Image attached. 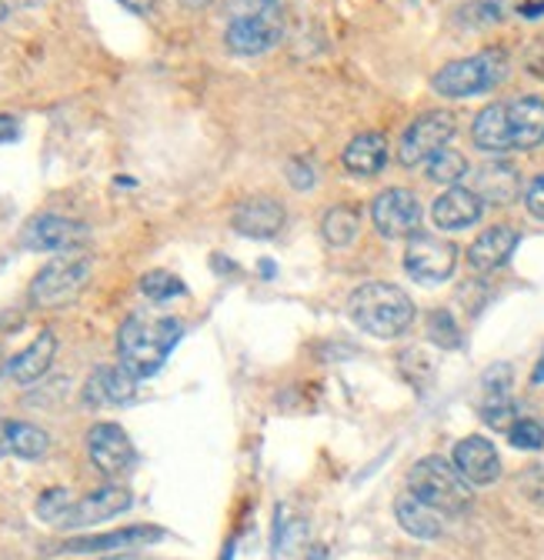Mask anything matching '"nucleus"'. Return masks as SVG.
I'll return each mask as SVG.
<instances>
[{
	"mask_svg": "<svg viewBox=\"0 0 544 560\" xmlns=\"http://www.w3.org/2000/svg\"><path fill=\"white\" fill-rule=\"evenodd\" d=\"M474 148L485 154L508 151H534L544 144V101L541 97H514L488 104L471 124Z\"/></svg>",
	"mask_w": 544,
	"mask_h": 560,
	"instance_id": "obj_1",
	"label": "nucleus"
},
{
	"mask_svg": "<svg viewBox=\"0 0 544 560\" xmlns=\"http://www.w3.org/2000/svg\"><path fill=\"white\" fill-rule=\"evenodd\" d=\"M184 324L167 314H130L117 330L120 364L134 377H154L177 347Z\"/></svg>",
	"mask_w": 544,
	"mask_h": 560,
	"instance_id": "obj_2",
	"label": "nucleus"
},
{
	"mask_svg": "<svg viewBox=\"0 0 544 560\" xmlns=\"http://www.w3.org/2000/svg\"><path fill=\"white\" fill-rule=\"evenodd\" d=\"M348 311H351V320L371 334V337H381V340H391V337H401L407 327L415 320V304L407 298L401 288L394 284H361L351 301H348Z\"/></svg>",
	"mask_w": 544,
	"mask_h": 560,
	"instance_id": "obj_3",
	"label": "nucleus"
},
{
	"mask_svg": "<svg viewBox=\"0 0 544 560\" xmlns=\"http://www.w3.org/2000/svg\"><path fill=\"white\" fill-rule=\"evenodd\" d=\"M407 490L444 517H458L471 508L474 494L461 470L444 457H421L407 474Z\"/></svg>",
	"mask_w": 544,
	"mask_h": 560,
	"instance_id": "obj_4",
	"label": "nucleus"
},
{
	"mask_svg": "<svg viewBox=\"0 0 544 560\" xmlns=\"http://www.w3.org/2000/svg\"><path fill=\"white\" fill-rule=\"evenodd\" d=\"M505 78H508V57L501 50H485L444 63L431 78V88L441 97L461 101V97H478L485 91H495Z\"/></svg>",
	"mask_w": 544,
	"mask_h": 560,
	"instance_id": "obj_5",
	"label": "nucleus"
},
{
	"mask_svg": "<svg viewBox=\"0 0 544 560\" xmlns=\"http://www.w3.org/2000/svg\"><path fill=\"white\" fill-rule=\"evenodd\" d=\"M91 257L88 254H60L54 257L50 264L40 267V273L34 277V284H31V301L37 307H63V304H71L81 298V291L88 288V280H91Z\"/></svg>",
	"mask_w": 544,
	"mask_h": 560,
	"instance_id": "obj_6",
	"label": "nucleus"
},
{
	"mask_svg": "<svg viewBox=\"0 0 544 560\" xmlns=\"http://www.w3.org/2000/svg\"><path fill=\"white\" fill-rule=\"evenodd\" d=\"M281 37H285V11H281V4L254 11V14H234L228 31H224V44L234 54H244V57L267 54L270 47H278Z\"/></svg>",
	"mask_w": 544,
	"mask_h": 560,
	"instance_id": "obj_7",
	"label": "nucleus"
},
{
	"mask_svg": "<svg viewBox=\"0 0 544 560\" xmlns=\"http://www.w3.org/2000/svg\"><path fill=\"white\" fill-rule=\"evenodd\" d=\"M454 117L448 110H428L421 117L412 120V127L404 130L401 148H397V161L404 167H421L428 164L438 151L448 148V140L454 137Z\"/></svg>",
	"mask_w": 544,
	"mask_h": 560,
	"instance_id": "obj_8",
	"label": "nucleus"
},
{
	"mask_svg": "<svg viewBox=\"0 0 544 560\" xmlns=\"http://www.w3.org/2000/svg\"><path fill=\"white\" fill-rule=\"evenodd\" d=\"M371 221L387 241L415 237L421 228V200L407 187H387L371 203Z\"/></svg>",
	"mask_w": 544,
	"mask_h": 560,
	"instance_id": "obj_9",
	"label": "nucleus"
},
{
	"mask_svg": "<svg viewBox=\"0 0 544 560\" xmlns=\"http://www.w3.org/2000/svg\"><path fill=\"white\" fill-rule=\"evenodd\" d=\"M88 454H91V464L107 477V480H117V477H127L138 464V451H134V441L127 438V431L120 424H111V420H101L88 431Z\"/></svg>",
	"mask_w": 544,
	"mask_h": 560,
	"instance_id": "obj_10",
	"label": "nucleus"
},
{
	"mask_svg": "<svg viewBox=\"0 0 544 560\" xmlns=\"http://www.w3.org/2000/svg\"><path fill=\"white\" fill-rule=\"evenodd\" d=\"M88 241H91V228L88 224L71 221V218H60V214H40L21 234V244L27 250H50V254L81 250Z\"/></svg>",
	"mask_w": 544,
	"mask_h": 560,
	"instance_id": "obj_11",
	"label": "nucleus"
},
{
	"mask_svg": "<svg viewBox=\"0 0 544 560\" xmlns=\"http://www.w3.org/2000/svg\"><path fill=\"white\" fill-rule=\"evenodd\" d=\"M458 264V247L435 237V234H415L412 244L404 250V267L421 284H441L454 273Z\"/></svg>",
	"mask_w": 544,
	"mask_h": 560,
	"instance_id": "obj_12",
	"label": "nucleus"
},
{
	"mask_svg": "<svg viewBox=\"0 0 544 560\" xmlns=\"http://www.w3.org/2000/svg\"><path fill=\"white\" fill-rule=\"evenodd\" d=\"M130 504H134V498H130V490H127V487L107 483V487H97V490H91V494L74 498L71 504H67L60 527H63V530L94 527V524H101V521H111V517L130 511Z\"/></svg>",
	"mask_w": 544,
	"mask_h": 560,
	"instance_id": "obj_13",
	"label": "nucleus"
},
{
	"mask_svg": "<svg viewBox=\"0 0 544 560\" xmlns=\"http://www.w3.org/2000/svg\"><path fill=\"white\" fill-rule=\"evenodd\" d=\"M158 540H164L161 527L138 524V527H120L111 534L71 537V540H63L54 553H127V550H138V547H151Z\"/></svg>",
	"mask_w": 544,
	"mask_h": 560,
	"instance_id": "obj_14",
	"label": "nucleus"
},
{
	"mask_svg": "<svg viewBox=\"0 0 544 560\" xmlns=\"http://www.w3.org/2000/svg\"><path fill=\"white\" fill-rule=\"evenodd\" d=\"M138 381L124 364L117 368H97L84 384V404L88 407H124L138 400Z\"/></svg>",
	"mask_w": 544,
	"mask_h": 560,
	"instance_id": "obj_15",
	"label": "nucleus"
},
{
	"mask_svg": "<svg viewBox=\"0 0 544 560\" xmlns=\"http://www.w3.org/2000/svg\"><path fill=\"white\" fill-rule=\"evenodd\" d=\"M451 464L461 470V477L474 487H488L501 477V457L491 441L485 438H464L454 444Z\"/></svg>",
	"mask_w": 544,
	"mask_h": 560,
	"instance_id": "obj_16",
	"label": "nucleus"
},
{
	"mask_svg": "<svg viewBox=\"0 0 544 560\" xmlns=\"http://www.w3.org/2000/svg\"><path fill=\"white\" fill-rule=\"evenodd\" d=\"M234 231L254 241H270L278 237L285 228V207L270 197H247L234 207Z\"/></svg>",
	"mask_w": 544,
	"mask_h": 560,
	"instance_id": "obj_17",
	"label": "nucleus"
},
{
	"mask_svg": "<svg viewBox=\"0 0 544 560\" xmlns=\"http://www.w3.org/2000/svg\"><path fill=\"white\" fill-rule=\"evenodd\" d=\"M485 214V200L474 194L471 187H448L435 207H431V218L441 231H464L471 224H478Z\"/></svg>",
	"mask_w": 544,
	"mask_h": 560,
	"instance_id": "obj_18",
	"label": "nucleus"
},
{
	"mask_svg": "<svg viewBox=\"0 0 544 560\" xmlns=\"http://www.w3.org/2000/svg\"><path fill=\"white\" fill-rule=\"evenodd\" d=\"M518 241H521V234H518L511 224H495V228H488L478 241L471 244V250H467L471 270H478V273L498 270L501 264H508V257L514 254Z\"/></svg>",
	"mask_w": 544,
	"mask_h": 560,
	"instance_id": "obj_19",
	"label": "nucleus"
},
{
	"mask_svg": "<svg viewBox=\"0 0 544 560\" xmlns=\"http://www.w3.org/2000/svg\"><path fill=\"white\" fill-rule=\"evenodd\" d=\"M54 354H57V337H54V330H40L21 354H14L11 361H8V374H11V381H18V384H34V381H40L47 371H50V364H54Z\"/></svg>",
	"mask_w": 544,
	"mask_h": 560,
	"instance_id": "obj_20",
	"label": "nucleus"
},
{
	"mask_svg": "<svg viewBox=\"0 0 544 560\" xmlns=\"http://www.w3.org/2000/svg\"><path fill=\"white\" fill-rule=\"evenodd\" d=\"M471 190L488 203H511L521 194L518 167H511L505 161H491L471 174Z\"/></svg>",
	"mask_w": 544,
	"mask_h": 560,
	"instance_id": "obj_21",
	"label": "nucleus"
},
{
	"mask_svg": "<svg viewBox=\"0 0 544 560\" xmlns=\"http://www.w3.org/2000/svg\"><path fill=\"white\" fill-rule=\"evenodd\" d=\"M394 517H397V524H401L404 534H412L418 540H438L444 534V521H441L444 514H438L435 508H428L425 501H418L412 490L394 501Z\"/></svg>",
	"mask_w": 544,
	"mask_h": 560,
	"instance_id": "obj_22",
	"label": "nucleus"
},
{
	"mask_svg": "<svg viewBox=\"0 0 544 560\" xmlns=\"http://www.w3.org/2000/svg\"><path fill=\"white\" fill-rule=\"evenodd\" d=\"M342 164L355 177H374V174H381V167L387 164V140H384V133H378V130L358 133L351 144L345 148Z\"/></svg>",
	"mask_w": 544,
	"mask_h": 560,
	"instance_id": "obj_23",
	"label": "nucleus"
},
{
	"mask_svg": "<svg viewBox=\"0 0 544 560\" xmlns=\"http://www.w3.org/2000/svg\"><path fill=\"white\" fill-rule=\"evenodd\" d=\"M4 444L11 454L24 460H40L50 451L47 431H40L37 424H27V420H11V424H4Z\"/></svg>",
	"mask_w": 544,
	"mask_h": 560,
	"instance_id": "obj_24",
	"label": "nucleus"
},
{
	"mask_svg": "<svg viewBox=\"0 0 544 560\" xmlns=\"http://www.w3.org/2000/svg\"><path fill=\"white\" fill-rule=\"evenodd\" d=\"M358 228H361V221H358V214L351 207H331L324 214V224H321L324 241L331 247H348L358 237Z\"/></svg>",
	"mask_w": 544,
	"mask_h": 560,
	"instance_id": "obj_25",
	"label": "nucleus"
},
{
	"mask_svg": "<svg viewBox=\"0 0 544 560\" xmlns=\"http://www.w3.org/2000/svg\"><path fill=\"white\" fill-rule=\"evenodd\" d=\"M428 177L435 180V184H444V187H458L471 171H467V158L461 154V151H451V148H444V151H438L428 164Z\"/></svg>",
	"mask_w": 544,
	"mask_h": 560,
	"instance_id": "obj_26",
	"label": "nucleus"
},
{
	"mask_svg": "<svg viewBox=\"0 0 544 560\" xmlns=\"http://www.w3.org/2000/svg\"><path fill=\"white\" fill-rule=\"evenodd\" d=\"M141 294L154 304H164L171 298H181L184 294V284H181V277L167 273V270H151L141 277Z\"/></svg>",
	"mask_w": 544,
	"mask_h": 560,
	"instance_id": "obj_27",
	"label": "nucleus"
},
{
	"mask_svg": "<svg viewBox=\"0 0 544 560\" xmlns=\"http://www.w3.org/2000/svg\"><path fill=\"white\" fill-rule=\"evenodd\" d=\"M508 441L518 451H541L544 447V424H537L534 417H518L508 428Z\"/></svg>",
	"mask_w": 544,
	"mask_h": 560,
	"instance_id": "obj_28",
	"label": "nucleus"
},
{
	"mask_svg": "<svg viewBox=\"0 0 544 560\" xmlns=\"http://www.w3.org/2000/svg\"><path fill=\"white\" fill-rule=\"evenodd\" d=\"M71 501H74V498H71V490L50 487V490H44V494L37 498V517H40L44 524H50V527H60L63 511H67V504H71Z\"/></svg>",
	"mask_w": 544,
	"mask_h": 560,
	"instance_id": "obj_29",
	"label": "nucleus"
},
{
	"mask_svg": "<svg viewBox=\"0 0 544 560\" xmlns=\"http://www.w3.org/2000/svg\"><path fill=\"white\" fill-rule=\"evenodd\" d=\"M511 377L514 371L508 364H495L485 377H482V404H498V400H511Z\"/></svg>",
	"mask_w": 544,
	"mask_h": 560,
	"instance_id": "obj_30",
	"label": "nucleus"
},
{
	"mask_svg": "<svg viewBox=\"0 0 544 560\" xmlns=\"http://www.w3.org/2000/svg\"><path fill=\"white\" fill-rule=\"evenodd\" d=\"M458 21L464 27H491L501 21V4H495V0H474V4L461 8Z\"/></svg>",
	"mask_w": 544,
	"mask_h": 560,
	"instance_id": "obj_31",
	"label": "nucleus"
},
{
	"mask_svg": "<svg viewBox=\"0 0 544 560\" xmlns=\"http://www.w3.org/2000/svg\"><path fill=\"white\" fill-rule=\"evenodd\" d=\"M428 334H431V340L441 343V347H458V343H461L458 324H454V317H451L448 311H435V314L428 317Z\"/></svg>",
	"mask_w": 544,
	"mask_h": 560,
	"instance_id": "obj_32",
	"label": "nucleus"
},
{
	"mask_svg": "<svg viewBox=\"0 0 544 560\" xmlns=\"http://www.w3.org/2000/svg\"><path fill=\"white\" fill-rule=\"evenodd\" d=\"M518 490H521V498L544 508V464H534L528 467L521 477H518Z\"/></svg>",
	"mask_w": 544,
	"mask_h": 560,
	"instance_id": "obj_33",
	"label": "nucleus"
},
{
	"mask_svg": "<svg viewBox=\"0 0 544 560\" xmlns=\"http://www.w3.org/2000/svg\"><path fill=\"white\" fill-rule=\"evenodd\" d=\"M524 207H528V214L544 221V174H537L528 187H524Z\"/></svg>",
	"mask_w": 544,
	"mask_h": 560,
	"instance_id": "obj_34",
	"label": "nucleus"
},
{
	"mask_svg": "<svg viewBox=\"0 0 544 560\" xmlns=\"http://www.w3.org/2000/svg\"><path fill=\"white\" fill-rule=\"evenodd\" d=\"M288 180H291L298 190H311V187H314V180H317V174H314V167H311V164H304V161H291V164H288Z\"/></svg>",
	"mask_w": 544,
	"mask_h": 560,
	"instance_id": "obj_35",
	"label": "nucleus"
},
{
	"mask_svg": "<svg viewBox=\"0 0 544 560\" xmlns=\"http://www.w3.org/2000/svg\"><path fill=\"white\" fill-rule=\"evenodd\" d=\"M117 4H124L130 14H141V18H144V14H151V11H154L158 0H117Z\"/></svg>",
	"mask_w": 544,
	"mask_h": 560,
	"instance_id": "obj_36",
	"label": "nucleus"
},
{
	"mask_svg": "<svg viewBox=\"0 0 544 560\" xmlns=\"http://www.w3.org/2000/svg\"><path fill=\"white\" fill-rule=\"evenodd\" d=\"M11 137H18V120L8 117V114H0V144H4V140H11Z\"/></svg>",
	"mask_w": 544,
	"mask_h": 560,
	"instance_id": "obj_37",
	"label": "nucleus"
},
{
	"mask_svg": "<svg viewBox=\"0 0 544 560\" xmlns=\"http://www.w3.org/2000/svg\"><path fill=\"white\" fill-rule=\"evenodd\" d=\"M531 384H544V354H541V361H537V368L531 374Z\"/></svg>",
	"mask_w": 544,
	"mask_h": 560,
	"instance_id": "obj_38",
	"label": "nucleus"
},
{
	"mask_svg": "<svg viewBox=\"0 0 544 560\" xmlns=\"http://www.w3.org/2000/svg\"><path fill=\"white\" fill-rule=\"evenodd\" d=\"M104 560H151V557H141V553H114V557H104Z\"/></svg>",
	"mask_w": 544,
	"mask_h": 560,
	"instance_id": "obj_39",
	"label": "nucleus"
},
{
	"mask_svg": "<svg viewBox=\"0 0 544 560\" xmlns=\"http://www.w3.org/2000/svg\"><path fill=\"white\" fill-rule=\"evenodd\" d=\"M537 11H544V4H528V8H521V14H524V18H541Z\"/></svg>",
	"mask_w": 544,
	"mask_h": 560,
	"instance_id": "obj_40",
	"label": "nucleus"
},
{
	"mask_svg": "<svg viewBox=\"0 0 544 560\" xmlns=\"http://www.w3.org/2000/svg\"><path fill=\"white\" fill-rule=\"evenodd\" d=\"M308 560H327V550L324 547H311V557Z\"/></svg>",
	"mask_w": 544,
	"mask_h": 560,
	"instance_id": "obj_41",
	"label": "nucleus"
},
{
	"mask_svg": "<svg viewBox=\"0 0 544 560\" xmlns=\"http://www.w3.org/2000/svg\"><path fill=\"white\" fill-rule=\"evenodd\" d=\"M11 18V8H8V0H0V24H4Z\"/></svg>",
	"mask_w": 544,
	"mask_h": 560,
	"instance_id": "obj_42",
	"label": "nucleus"
},
{
	"mask_svg": "<svg viewBox=\"0 0 544 560\" xmlns=\"http://www.w3.org/2000/svg\"><path fill=\"white\" fill-rule=\"evenodd\" d=\"M0 371H4V364H0Z\"/></svg>",
	"mask_w": 544,
	"mask_h": 560,
	"instance_id": "obj_43",
	"label": "nucleus"
}]
</instances>
